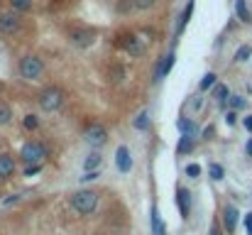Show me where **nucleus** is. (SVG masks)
Instances as JSON below:
<instances>
[{
	"mask_svg": "<svg viewBox=\"0 0 252 235\" xmlns=\"http://www.w3.org/2000/svg\"><path fill=\"white\" fill-rule=\"evenodd\" d=\"M245 152H247V154H250V157H252V140H250V142H247V147H245Z\"/></svg>",
	"mask_w": 252,
	"mask_h": 235,
	"instance_id": "e433bc0d",
	"label": "nucleus"
},
{
	"mask_svg": "<svg viewBox=\"0 0 252 235\" xmlns=\"http://www.w3.org/2000/svg\"><path fill=\"white\" fill-rule=\"evenodd\" d=\"M20 157H22L25 164H37L47 157V147H42L40 142H27V145H22Z\"/></svg>",
	"mask_w": 252,
	"mask_h": 235,
	"instance_id": "39448f33",
	"label": "nucleus"
},
{
	"mask_svg": "<svg viewBox=\"0 0 252 235\" xmlns=\"http://www.w3.org/2000/svg\"><path fill=\"white\" fill-rule=\"evenodd\" d=\"M10 5H13V10L15 13H27L30 8H32V0H10Z\"/></svg>",
	"mask_w": 252,
	"mask_h": 235,
	"instance_id": "aec40b11",
	"label": "nucleus"
},
{
	"mask_svg": "<svg viewBox=\"0 0 252 235\" xmlns=\"http://www.w3.org/2000/svg\"><path fill=\"white\" fill-rule=\"evenodd\" d=\"M208 174H210V179H215V181H220L225 171H223V167H220V164H210V167H208Z\"/></svg>",
	"mask_w": 252,
	"mask_h": 235,
	"instance_id": "a878e982",
	"label": "nucleus"
},
{
	"mask_svg": "<svg viewBox=\"0 0 252 235\" xmlns=\"http://www.w3.org/2000/svg\"><path fill=\"white\" fill-rule=\"evenodd\" d=\"M93 32L91 30H76V32H71V40L76 42V44H81V47H88L91 42H93Z\"/></svg>",
	"mask_w": 252,
	"mask_h": 235,
	"instance_id": "f8f14e48",
	"label": "nucleus"
},
{
	"mask_svg": "<svg viewBox=\"0 0 252 235\" xmlns=\"http://www.w3.org/2000/svg\"><path fill=\"white\" fill-rule=\"evenodd\" d=\"M40 106H42V110H59L62 108V103H64V93H62V88H54V86H49V88H44L42 93H40Z\"/></svg>",
	"mask_w": 252,
	"mask_h": 235,
	"instance_id": "7ed1b4c3",
	"label": "nucleus"
},
{
	"mask_svg": "<svg viewBox=\"0 0 252 235\" xmlns=\"http://www.w3.org/2000/svg\"><path fill=\"white\" fill-rule=\"evenodd\" d=\"M245 128H247V130H252V115H247V118H245Z\"/></svg>",
	"mask_w": 252,
	"mask_h": 235,
	"instance_id": "c9c22d12",
	"label": "nucleus"
},
{
	"mask_svg": "<svg viewBox=\"0 0 252 235\" xmlns=\"http://www.w3.org/2000/svg\"><path fill=\"white\" fill-rule=\"evenodd\" d=\"M215 81H218V76H215L213 71H208V74L203 76V81H201V91H206V88H213V86H215Z\"/></svg>",
	"mask_w": 252,
	"mask_h": 235,
	"instance_id": "b1692460",
	"label": "nucleus"
},
{
	"mask_svg": "<svg viewBox=\"0 0 252 235\" xmlns=\"http://www.w3.org/2000/svg\"><path fill=\"white\" fill-rule=\"evenodd\" d=\"M25 128H27V130H37V128H40V118H37V115H27V118H25Z\"/></svg>",
	"mask_w": 252,
	"mask_h": 235,
	"instance_id": "cd10ccee",
	"label": "nucleus"
},
{
	"mask_svg": "<svg viewBox=\"0 0 252 235\" xmlns=\"http://www.w3.org/2000/svg\"><path fill=\"white\" fill-rule=\"evenodd\" d=\"M132 125H135L137 130H147V128H149V115H147V113H140V115L135 118Z\"/></svg>",
	"mask_w": 252,
	"mask_h": 235,
	"instance_id": "393cba45",
	"label": "nucleus"
},
{
	"mask_svg": "<svg viewBox=\"0 0 252 235\" xmlns=\"http://www.w3.org/2000/svg\"><path fill=\"white\" fill-rule=\"evenodd\" d=\"M20 25H22V20H20V13H15V10L0 15V35H13L20 30Z\"/></svg>",
	"mask_w": 252,
	"mask_h": 235,
	"instance_id": "0eeeda50",
	"label": "nucleus"
},
{
	"mask_svg": "<svg viewBox=\"0 0 252 235\" xmlns=\"http://www.w3.org/2000/svg\"><path fill=\"white\" fill-rule=\"evenodd\" d=\"M174 59H176V54H174V52H169V54L162 59V64L157 66V79H164V76L171 71V66H174Z\"/></svg>",
	"mask_w": 252,
	"mask_h": 235,
	"instance_id": "ddd939ff",
	"label": "nucleus"
},
{
	"mask_svg": "<svg viewBox=\"0 0 252 235\" xmlns=\"http://www.w3.org/2000/svg\"><path fill=\"white\" fill-rule=\"evenodd\" d=\"M208 235H220V230H218V228H213V230H210Z\"/></svg>",
	"mask_w": 252,
	"mask_h": 235,
	"instance_id": "4c0bfd02",
	"label": "nucleus"
},
{
	"mask_svg": "<svg viewBox=\"0 0 252 235\" xmlns=\"http://www.w3.org/2000/svg\"><path fill=\"white\" fill-rule=\"evenodd\" d=\"M213 96H215V101H218L220 106H225V101H228V86L215 84V86H213Z\"/></svg>",
	"mask_w": 252,
	"mask_h": 235,
	"instance_id": "a211bd4d",
	"label": "nucleus"
},
{
	"mask_svg": "<svg viewBox=\"0 0 252 235\" xmlns=\"http://www.w3.org/2000/svg\"><path fill=\"white\" fill-rule=\"evenodd\" d=\"M159 0H132V8L135 10H152Z\"/></svg>",
	"mask_w": 252,
	"mask_h": 235,
	"instance_id": "412c9836",
	"label": "nucleus"
},
{
	"mask_svg": "<svg viewBox=\"0 0 252 235\" xmlns=\"http://www.w3.org/2000/svg\"><path fill=\"white\" fill-rule=\"evenodd\" d=\"M191 150H193V137H186V135H184V137L179 140V145H176V152H179V154H189Z\"/></svg>",
	"mask_w": 252,
	"mask_h": 235,
	"instance_id": "6ab92c4d",
	"label": "nucleus"
},
{
	"mask_svg": "<svg viewBox=\"0 0 252 235\" xmlns=\"http://www.w3.org/2000/svg\"><path fill=\"white\" fill-rule=\"evenodd\" d=\"M115 164H118V169H120L123 174H127V171L132 169V157H130V150H127L125 145L118 147V152H115Z\"/></svg>",
	"mask_w": 252,
	"mask_h": 235,
	"instance_id": "6e6552de",
	"label": "nucleus"
},
{
	"mask_svg": "<svg viewBox=\"0 0 252 235\" xmlns=\"http://www.w3.org/2000/svg\"><path fill=\"white\" fill-rule=\"evenodd\" d=\"M101 162H103V159H101L98 154H91V157L84 162V169H86V171H93V169H98V167H101Z\"/></svg>",
	"mask_w": 252,
	"mask_h": 235,
	"instance_id": "5701e85b",
	"label": "nucleus"
},
{
	"mask_svg": "<svg viewBox=\"0 0 252 235\" xmlns=\"http://www.w3.org/2000/svg\"><path fill=\"white\" fill-rule=\"evenodd\" d=\"M191 13H193V0H189L186 8H184V15H181V20H179V25H176V35H181V32L186 30V25H189V20H191Z\"/></svg>",
	"mask_w": 252,
	"mask_h": 235,
	"instance_id": "4468645a",
	"label": "nucleus"
},
{
	"mask_svg": "<svg viewBox=\"0 0 252 235\" xmlns=\"http://www.w3.org/2000/svg\"><path fill=\"white\" fill-rule=\"evenodd\" d=\"M245 228H247V235H252V213L245 215Z\"/></svg>",
	"mask_w": 252,
	"mask_h": 235,
	"instance_id": "473e14b6",
	"label": "nucleus"
},
{
	"mask_svg": "<svg viewBox=\"0 0 252 235\" xmlns=\"http://www.w3.org/2000/svg\"><path fill=\"white\" fill-rule=\"evenodd\" d=\"M0 93H3V84H0Z\"/></svg>",
	"mask_w": 252,
	"mask_h": 235,
	"instance_id": "58836bf2",
	"label": "nucleus"
},
{
	"mask_svg": "<svg viewBox=\"0 0 252 235\" xmlns=\"http://www.w3.org/2000/svg\"><path fill=\"white\" fill-rule=\"evenodd\" d=\"M13 120V110L8 108V106H0V123H3V125H8Z\"/></svg>",
	"mask_w": 252,
	"mask_h": 235,
	"instance_id": "bb28decb",
	"label": "nucleus"
},
{
	"mask_svg": "<svg viewBox=\"0 0 252 235\" xmlns=\"http://www.w3.org/2000/svg\"><path fill=\"white\" fill-rule=\"evenodd\" d=\"M98 176H101V171L93 169V171H86V174L81 176V181H93V179H98Z\"/></svg>",
	"mask_w": 252,
	"mask_h": 235,
	"instance_id": "7c9ffc66",
	"label": "nucleus"
},
{
	"mask_svg": "<svg viewBox=\"0 0 252 235\" xmlns=\"http://www.w3.org/2000/svg\"><path fill=\"white\" fill-rule=\"evenodd\" d=\"M230 106H232L235 110H242V108H245V98H240V96H232V98H230Z\"/></svg>",
	"mask_w": 252,
	"mask_h": 235,
	"instance_id": "c756f323",
	"label": "nucleus"
},
{
	"mask_svg": "<svg viewBox=\"0 0 252 235\" xmlns=\"http://www.w3.org/2000/svg\"><path fill=\"white\" fill-rule=\"evenodd\" d=\"M186 176L198 179V176H201V167H198V164H189V167H186Z\"/></svg>",
	"mask_w": 252,
	"mask_h": 235,
	"instance_id": "c85d7f7f",
	"label": "nucleus"
},
{
	"mask_svg": "<svg viewBox=\"0 0 252 235\" xmlns=\"http://www.w3.org/2000/svg\"><path fill=\"white\" fill-rule=\"evenodd\" d=\"M176 128L186 135V137H196L198 135V128L191 123V120H186V118H179V123H176Z\"/></svg>",
	"mask_w": 252,
	"mask_h": 235,
	"instance_id": "2eb2a0df",
	"label": "nucleus"
},
{
	"mask_svg": "<svg viewBox=\"0 0 252 235\" xmlns=\"http://www.w3.org/2000/svg\"><path fill=\"white\" fill-rule=\"evenodd\" d=\"M176 206L181 211V218H189V213H191V193H189V189L181 186L176 191Z\"/></svg>",
	"mask_w": 252,
	"mask_h": 235,
	"instance_id": "1a4fd4ad",
	"label": "nucleus"
},
{
	"mask_svg": "<svg viewBox=\"0 0 252 235\" xmlns=\"http://www.w3.org/2000/svg\"><path fill=\"white\" fill-rule=\"evenodd\" d=\"M223 223H225V230H228V233H232V230L237 228V208H235V206H225V211H223Z\"/></svg>",
	"mask_w": 252,
	"mask_h": 235,
	"instance_id": "9d476101",
	"label": "nucleus"
},
{
	"mask_svg": "<svg viewBox=\"0 0 252 235\" xmlns=\"http://www.w3.org/2000/svg\"><path fill=\"white\" fill-rule=\"evenodd\" d=\"M235 118H237L235 113H228V115H225V120H228V125H235Z\"/></svg>",
	"mask_w": 252,
	"mask_h": 235,
	"instance_id": "f704fd0d",
	"label": "nucleus"
},
{
	"mask_svg": "<svg viewBox=\"0 0 252 235\" xmlns=\"http://www.w3.org/2000/svg\"><path fill=\"white\" fill-rule=\"evenodd\" d=\"M40 169H42V167H40V164H35V167H27V171H25V174H27V176H32V174H37Z\"/></svg>",
	"mask_w": 252,
	"mask_h": 235,
	"instance_id": "72a5a7b5",
	"label": "nucleus"
},
{
	"mask_svg": "<svg viewBox=\"0 0 252 235\" xmlns=\"http://www.w3.org/2000/svg\"><path fill=\"white\" fill-rule=\"evenodd\" d=\"M15 171V159L10 154H0V179H8Z\"/></svg>",
	"mask_w": 252,
	"mask_h": 235,
	"instance_id": "9b49d317",
	"label": "nucleus"
},
{
	"mask_svg": "<svg viewBox=\"0 0 252 235\" xmlns=\"http://www.w3.org/2000/svg\"><path fill=\"white\" fill-rule=\"evenodd\" d=\"M71 206H74L76 213L88 215V213H93V211L98 208V193L91 191V189H81V191H76V193L71 196Z\"/></svg>",
	"mask_w": 252,
	"mask_h": 235,
	"instance_id": "f257e3e1",
	"label": "nucleus"
},
{
	"mask_svg": "<svg viewBox=\"0 0 252 235\" xmlns=\"http://www.w3.org/2000/svg\"><path fill=\"white\" fill-rule=\"evenodd\" d=\"M147 42H149V40H145V32H142V35L125 32V35H120V37H118V44H120L127 54H132V57H140V54L145 52Z\"/></svg>",
	"mask_w": 252,
	"mask_h": 235,
	"instance_id": "f03ea898",
	"label": "nucleus"
},
{
	"mask_svg": "<svg viewBox=\"0 0 252 235\" xmlns=\"http://www.w3.org/2000/svg\"><path fill=\"white\" fill-rule=\"evenodd\" d=\"M84 140L91 145V147H103L108 142V130L101 128V125H88L84 130Z\"/></svg>",
	"mask_w": 252,
	"mask_h": 235,
	"instance_id": "423d86ee",
	"label": "nucleus"
},
{
	"mask_svg": "<svg viewBox=\"0 0 252 235\" xmlns=\"http://www.w3.org/2000/svg\"><path fill=\"white\" fill-rule=\"evenodd\" d=\"M235 13H237V18H240L242 22H252V18H250V10H247V3H245V0H235Z\"/></svg>",
	"mask_w": 252,
	"mask_h": 235,
	"instance_id": "dca6fc26",
	"label": "nucleus"
},
{
	"mask_svg": "<svg viewBox=\"0 0 252 235\" xmlns=\"http://www.w3.org/2000/svg\"><path fill=\"white\" fill-rule=\"evenodd\" d=\"M20 198H22V193H13L10 198H5V201H3V206H10V203H18Z\"/></svg>",
	"mask_w": 252,
	"mask_h": 235,
	"instance_id": "2f4dec72",
	"label": "nucleus"
},
{
	"mask_svg": "<svg viewBox=\"0 0 252 235\" xmlns=\"http://www.w3.org/2000/svg\"><path fill=\"white\" fill-rule=\"evenodd\" d=\"M152 230H154V235H164V223L159 218V208H152Z\"/></svg>",
	"mask_w": 252,
	"mask_h": 235,
	"instance_id": "f3484780",
	"label": "nucleus"
},
{
	"mask_svg": "<svg viewBox=\"0 0 252 235\" xmlns=\"http://www.w3.org/2000/svg\"><path fill=\"white\" fill-rule=\"evenodd\" d=\"M250 54H252V47H250V44H242V47L235 52V62H247Z\"/></svg>",
	"mask_w": 252,
	"mask_h": 235,
	"instance_id": "4be33fe9",
	"label": "nucleus"
},
{
	"mask_svg": "<svg viewBox=\"0 0 252 235\" xmlns=\"http://www.w3.org/2000/svg\"><path fill=\"white\" fill-rule=\"evenodd\" d=\"M42 71H44V66H42V59H37V57H25L20 62V74L27 81H37L42 76Z\"/></svg>",
	"mask_w": 252,
	"mask_h": 235,
	"instance_id": "20e7f679",
	"label": "nucleus"
}]
</instances>
